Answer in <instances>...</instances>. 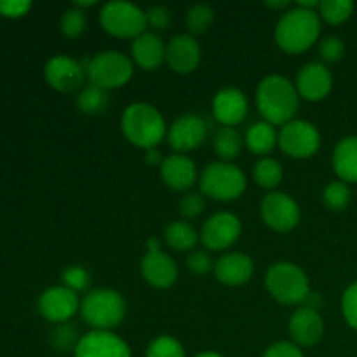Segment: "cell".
<instances>
[{"label": "cell", "mask_w": 357, "mask_h": 357, "mask_svg": "<svg viewBox=\"0 0 357 357\" xmlns=\"http://www.w3.org/2000/svg\"><path fill=\"white\" fill-rule=\"evenodd\" d=\"M300 107L295 84L282 75H267L257 87V108L265 122L284 126L293 121Z\"/></svg>", "instance_id": "1"}, {"label": "cell", "mask_w": 357, "mask_h": 357, "mask_svg": "<svg viewBox=\"0 0 357 357\" xmlns=\"http://www.w3.org/2000/svg\"><path fill=\"white\" fill-rule=\"evenodd\" d=\"M321 35V17L317 10L291 7L279 17L275 24V44L288 54L309 51Z\"/></svg>", "instance_id": "2"}, {"label": "cell", "mask_w": 357, "mask_h": 357, "mask_svg": "<svg viewBox=\"0 0 357 357\" xmlns=\"http://www.w3.org/2000/svg\"><path fill=\"white\" fill-rule=\"evenodd\" d=\"M121 128L131 145L152 150L166 136V121L155 107L149 103H132L124 110Z\"/></svg>", "instance_id": "3"}, {"label": "cell", "mask_w": 357, "mask_h": 357, "mask_svg": "<svg viewBox=\"0 0 357 357\" xmlns=\"http://www.w3.org/2000/svg\"><path fill=\"white\" fill-rule=\"evenodd\" d=\"M80 314L93 330L112 331L124 321L126 302L115 289L98 288L80 300Z\"/></svg>", "instance_id": "4"}, {"label": "cell", "mask_w": 357, "mask_h": 357, "mask_svg": "<svg viewBox=\"0 0 357 357\" xmlns=\"http://www.w3.org/2000/svg\"><path fill=\"white\" fill-rule=\"evenodd\" d=\"M265 286L274 300L282 305L305 303L310 295V282L305 272L291 261H278L265 274Z\"/></svg>", "instance_id": "5"}, {"label": "cell", "mask_w": 357, "mask_h": 357, "mask_svg": "<svg viewBox=\"0 0 357 357\" xmlns=\"http://www.w3.org/2000/svg\"><path fill=\"white\" fill-rule=\"evenodd\" d=\"M201 194L220 202H230L239 199L246 190V174L232 162H211L201 173Z\"/></svg>", "instance_id": "6"}, {"label": "cell", "mask_w": 357, "mask_h": 357, "mask_svg": "<svg viewBox=\"0 0 357 357\" xmlns=\"http://www.w3.org/2000/svg\"><path fill=\"white\" fill-rule=\"evenodd\" d=\"M135 63L121 51H103L86 63V77L89 84L101 89H117L132 79Z\"/></svg>", "instance_id": "7"}, {"label": "cell", "mask_w": 357, "mask_h": 357, "mask_svg": "<svg viewBox=\"0 0 357 357\" xmlns=\"http://www.w3.org/2000/svg\"><path fill=\"white\" fill-rule=\"evenodd\" d=\"M100 24L108 35L117 38H138L149 28L146 13L124 0H114L101 7Z\"/></svg>", "instance_id": "8"}, {"label": "cell", "mask_w": 357, "mask_h": 357, "mask_svg": "<svg viewBox=\"0 0 357 357\" xmlns=\"http://www.w3.org/2000/svg\"><path fill=\"white\" fill-rule=\"evenodd\" d=\"M278 145L286 155L293 159H309L319 150L321 135L312 122L293 119L279 131Z\"/></svg>", "instance_id": "9"}, {"label": "cell", "mask_w": 357, "mask_h": 357, "mask_svg": "<svg viewBox=\"0 0 357 357\" xmlns=\"http://www.w3.org/2000/svg\"><path fill=\"white\" fill-rule=\"evenodd\" d=\"M260 215L274 232H289L300 223V206L284 192H268L260 202Z\"/></svg>", "instance_id": "10"}, {"label": "cell", "mask_w": 357, "mask_h": 357, "mask_svg": "<svg viewBox=\"0 0 357 357\" xmlns=\"http://www.w3.org/2000/svg\"><path fill=\"white\" fill-rule=\"evenodd\" d=\"M142 275L152 288L167 289L176 282L178 267L176 261L160 250V243L155 237L146 241V253L142 258Z\"/></svg>", "instance_id": "11"}, {"label": "cell", "mask_w": 357, "mask_h": 357, "mask_svg": "<svg viewBox=\"0 0 357 357\" xmlns=\"http://www.w3.org/2000/svg\"><path fill=\"white\" fill-rule=\"evenodd\" d=\"M241 232H243V223L239 216L229 211H220L206 220L199 239L209 251H223L237 243Z\"/></svg>", "instance_id": "12"}, {"label": "cell", "mask_w": 357, "mask_h": 357, "mask_svg": "<svg viewBox=\"0 0 357 357\" xmlns=\"http://www.w3.org/2000/svg\"><path fill=\"white\" fill-rule=\"evenodd\" d=\"M44 77L52 89L59 93L82 91L86 80V66L70 56H52L44 68Z\"/></svg>", "instance_id": "13"}, {"label": "cell", "mask_w": 357, "mask_h": 357, "mask_svg": "<svg viewBox=\"0 0 357 357\" xmlns=\"http://www.w3.org/2000/svg\"><path fill=\"white\" fill-rule=\"evenodd\" d=\"M38 310L42 317L51 323H68V319L80 312V298L66 286H52L45 289L38 298Z\"/></svg>", "instance_id": "14"}, {"label": "cell", "mask_w": 357, "mask_h": 357, "mask_svg": "<svg viewBox=\"0 0 357 357\" xmlns=\"http://www.w3.org/2000/svg\"><path fill=\"white\" fill-rule=\"evenodd\" d=\"M73 357H132L128 342L112 331L93 330L82 335Z\"/></svg>", "instance_id": "15"}, {"label": "cell", "mask_w": 357, "mask_h": 357, "mask_svg": "<svg viewBox=\"0 0 357 357\" xmlns=\"http://www.w3.org/2000/svg\"><path fill=\"white\" fill-rule=\"evenodd\" d=\"M208 126L204 119L195 114H185L178 117L167 129V142L178 153L190 152L204 143Z\"/></svg>", "instance_id": "16"}, {"label": "cell", "mask_w": 357, "mask_h": 357, "mask_svg": "<svg viewBox=\"0 0 357 357\" xmlns=\"http://www.w3.org/2000/svg\"><path fill=\"white\" fill-rule=\"evenodd\" d=\"M288 331L293 338V344L298 345L300 349L312 347L319 344L324 335L323 316L312 307H298L289 317Z\"/></svg>", "instance_id": "17"}, {"label": "cell", "mask_w": 357, "mask_h": 357, "mask_svg": "<svg viewBox=\"0 0 357 357\" xmlns=\"http://www.w3.org/2000/svg\"><path fill=\"white\" fill-rule=\"evenodd\" d=\"M202 51L199 42L192 35H174L166 44V63L173 72L187 75L197 70L201 63Z\"/></svg>", "instance_id": "18"}, {"label": "cell", "mask_w": 357, "mask_h": 357, "mask_svg": "<svg viewBox=\"0 0 357 357\" xmlns=\"http://www.w3.org/2000/svg\"><path fill=\"white\" fill-rule=\"evenodd\" d=\"M295 87L303 100L321 101L333 89V77L323 63H307L296 75Z\"/></svg>", "instance_id": "19"}, {"label": "cell", "mask_w": 357, "mask_h": 357, "mask_svg": "<svg viewBox=\"0 0 357 357\" xmlns=\"http://www.w3.org/2000/svg\"><path fill=\"white\" fill-rule=\"evenodd\" d=\"M213 115L225 128H236L248 115V98L237 87H223L213 98Z\"/></svg>", "instance_id": "20"}, {"label": "cell", "mask_w": 357, "mask_h": 357, "mask_svg": "<svg viewBox=\"0 0 357 357\" xmlns=\"http://www.w3.org/2000/svg\"><path fill=\"white\" fill-rule=\"evenodd\" d=\"M160 178L171 190L187 192L197 181V167L194 160L185 153H171L164 157V162L160 166Z\"/></svg>", "instance_id": "21"}, {"label": "cell", "mask_w": 357, "mask_h": 357, "mask_svg": "<svg viewBox=\"0 0 357 357\" xmlns=\"http://www.w3.org/2000/svg\"><path fill=\"white\" fill-rule=\"evenodd\" d=\"M215 275L218 282L230 286V288H237L243 286L253 278L255 274V264L248 255L244 253H225L215 261Z\"/></svg>", "instance_id": "22"}, {"label": "cell", "mask_w": 357, "mask_h": 357, "mask_svg": "<svg viewBox=\"0 0 357 357\" xmlns=\"http://www.w3.org/2000/svg\"><path fill=\"white\" fill-rule=\"evenodd\" d=\"M131 59L142 70L152 72L166 61V44L155 31H149L135 38L131 44Z\"/></svg>", "instance_id": "23"}, {"label": "cell", "mask_w": 357, "mask_h": 357, "mask_svg": "<svg viewBox=\"0 0 357 357\" xmlns=\"http://www.w3.org/2000/svg\"><path fill=\"white\" fill-rule=\"evenodd\" d=\"M333 169L344 183H357V136H347L335 146Z\"/></svg>", "instance_id": "24"}, {"label": "cell", "mask_w": 357, "mask_h": 357, "mask_svg": "<svg viewBox=\"0 0 357 357\" xmlns=\"http://www.w3.org/2000/svg\"><path fill=\"white\" fill-rule=\"evenodd\" d=\"M278 131H275V126L268 124V122H255L250 129L246 131L244 136V145L250 149V152H253L255 155L265 157L267 153H271L272 150L278 146Z\"/></svg>", "instance_id": "25"}, {"label": "cell", "mask_w": 357, "mask_h": 357, "mask_svg": "<svg viewBox=\"0 0 357 357\" xmlns=\"http://www.w3.org/2000/svg\"><path fill=\"white\" fill-rule=\"evenodd\" d=\"M164 241L174 251H192L199 243V234L185 220H174L164 229Z\"/></svg>", "instance_id": "26"}, {"label": "cell", "mask_w": 357, "mask_h": 357, "mask_svg": "<svg viewBox=\"0 0 357 357\" xmlns=\"http://www.w3.org/2000/svg\"><path fill=\"white\" fill-rule=\"evenodd\" d=\"M244 139L241 132L236 128H222L216 132L215 139H213V149H215L216 155L223 160V162H230V160L237 159L243 152Z\"/></svg>", "instance_id": "27"}, {"label": "cell", "mask_w": 357, "mask_h": 357, "mask_svg": "<svg viewBox=\"0 0 357 357\" xmlns=\"http://www.w3.org/2000/svg\"><path fill=\"white\" fill-rule=\"evenodd\" d=\"M110 105V96H108L107 89L93 86H84L82 91L77 96V108L86 115H100Z\"/></svg>", "instance_id": "28"}, {"label": "cell", "mask_w": 357, "mask_h": 357, "mask_svg": "<svg viewBox=\"0 0 357 357\" xmlns=\"http://www.w3.org/2000/svg\"><path fill=\"white\" fill-rule=\"evenodd\" d=\"M284 171L279 160L272 159V157H261L253 167V180L257 181L258 187L265 188V190H274L279 187L282 181Z\"/></svg>", "instance_id": "29"}, {"label": "cell", "mask_w": 357, "mask_h": 357, "mask_svg": "<svg viewBox=\"0 0 357 357\" xmlns=\"http://www.w3.org/2000/svg\"><path fill=\"white\" fill-rule=\"evenodd\" d=\"M319 17L328 24H342L354 13V3L351 0H324L319 2Z\"/></svg>", "instance_id": "30"}, {"label": "cell", "mask_w": 357, "mask_h": 357, "mask_svg": "<svg viewBox=\"0 0 357 357\" xmlns=\"http://www.w3.org/2000/svg\"><path fill=\"white\" fill-rule=\"evenodd\" d=\"M185 21H187V28L190 30V33H206V31L213 26L215 10H213V7L208 6V3H194V6L187 10Z\"/></svg>", "instance_id": "31"}, {"label": "cell", "mask_w": 357, "mask_h": 357, "mask_svg": "<svg viewBox=\"0 0 357 357\" xmlns=\"http://www.w3.org/2000/svg\"><path fill=\"white\" fill-rule=\"evenodd\" d=\"M146 357H187V354L180 340L171 335H160L149 344Z\"/></svg>", "instance_id": "32"}, {"label": "cell", "mask_w": 357, "mask_h": 357, "mask_svg": "<svg viewBox=\"0 0 357 357\" xmlns=\"http://www.w3.org/2000/svg\"><path fill=\"white\" fill-rule=\"evenodd\" d=\"M59 28L61 33L66 38H77L86 31L87 28V16L82 9L79 7H72V9L65 10L59 21Z\"/></svg>", "instance_id": "33"}, {"label": "cell", "mask_w": 357, "mask_h": 357, "mask_svg": "<svg viewBox=\"0 0 357 357\" xmlns=\"http://www.w3.org/2000/svg\"><path fill=\"white\" fill-rule=\"evenodd\" d=\"M323 201L326 208L333 209V211H342L351 202V188L344 181H331L324 188Z\"/></svg>", "instance_id": "34"}, {"label": "cell", "mask_w": 357, "mask_h": 357, "mask_svg": "<svg viewBox=\"0 0 357 357\" xmlns=\"http://www.w3.org/2000/svg\"><path fill=\"white\" fill-rule=\"evenodd\" d=\"M79 340L80 337L77 333V328L70 323L58 324V328L52 331V347L59 352L75 351Z\"/></svg>", "instance_id": "35"}, {"label": "cell", "mask_w": 357, "mask_h": 357, "mask_svg": "<svg viewBox=\"0 0 357 357\" xmlns=\"http://www.w3.org/2000/svg\"><path fill=\"white\" fill-rule=\"evenodd\" d=\"M63 286H66L72 291H86L91 284V274L82 265H72V267L63 271Z\"/></svg>", "instance_id": "36"}, {"label": "cell", "mask_w": 357, "mask_h": 357, "mask_svg": "<svg viewBox=\"0 0 357 357\" xmlns=\"http://www.w3.org/2000/svg\"><path fill=\"white\" fill-rule=\"evenodd\" d=\"M146 21L152 31H164L173 23V13L166 6H153L146 10Z\"/></svg>", "instance_id": "37"}, {"label": "cell", "mask_w": 357, "mask_h": 357, "mask_svg": "<svg viewBox=\"0 0 357 357\" xmlns=\"http://www.w3.org/2000/svg\"><path fill=\"white\" fill-rule=\"evenodd\" d=\"M206 208V199L201 192H188L180 199V213L185 218H197Z\"/></svg>", "instance_id": "38"}, {"label": "cell", "mask_w": 357, "mask_h": 357, "mask_svg": "<svg viewBox=\"0 0 357 357\" xmlns=\"http://www.w3.org/2000/svg\"><path fill=\"white\" fill-rule=\"evenodd\" d=\"M342 314L352 330L357 331V282L349 286L342 296Z\"/></svg>", "instance_id": "39"}, {"label": "cell", "mask_w": 357, "mask_h": 357, "mask_svg": "<svg viewBox=\"0 0 357 357\" xmlns=\"http://www.w3.org/2000/svg\"><path fill=\"white\" fill-rule=\"evenodd\" d=\"M319 54L326 63H338L345 54V44L340 37H326L319 44Z\"/></svg>", "instance_id": "40"}, {"label": "cell", "mask_w": 357, "mask_h": 357, "mask_svg": "<svg viewBox=\"0 0 357 357\" xmlns=\"http://www.w3.org/2000/svg\"><path fill=\"white\" fill-rule=\"evenodd\" d=\"M187 267L192 274L202 275L208 274L211 268H215V264H213L208 251H192L187 258Z\"/></svg>", "instance_id": "41"}, {"label": "cell", "mask_w": 357, "mask_h": 357, "mask_svg": "<svg viewBox=\"0 0 357 357\" xmlns=\"http://www.w3.org/2000/svg\"><path fill=\"white\" fill-rule=\"evenodd\" d=\"M264 357H303V352L293 342H275L264 352Z\"/></svg>", "instance_id": "42"}, {"label": "cell", "mask_w": 357, "mask_h": 357, "mask_svg": "<svg viewBox=\"0 0 357 357\" xmlns=\"http://www.w3.org/2000/svg\"><path fill=\"white\" fill-rule=\"evenodd\" d=\"M31 9L28 0H0V14L6 17H21Z\"/></svg>", "instance_id": "43"}, {"label": "cell", "mask_w": 357, "mask_h": 357, "mask_svg": "<svg viewBox=\"0 0 357 357\" xmlns=\"http://www.w3.org/2000/svg\"><path fill=\"white\" fill-rule=\"evenodd\" d=\"M145 162L149 164V166H152V167H155V166L160 167V166H162V162H164L162 153H160L157 149L146 150V153H145Z\"/></svg>", "instance_id": "44"}, {"label": "cell", "mask_w": 357, "mask_h": 357, "mask_svg": "<svg viewBox=\"0 0 357 357\" xmlns=\"http://www.w3.org/2000/svg\"><path fill=\"white\" fill-rule=\"evenodd\" d=\"M265 6L275 10H284V13L288 9H291V2H272V0H268V2H265Z\"/></svg>", "instance_id": "45"}, {"label": "cell", "mask_w": 357, "mask_h": 357, "mask_svg": "<svg viewBox=\"0 0 357 357\" xmlns=\"http://www.w3.org/2000/svg\"><path fill=\"white\" fill-rule=\"evenodd\" d=\"M195 357H225L222 354H218V352H213V351H206V352H201V354H197Z\"/></svg>", "instance_id": "46"}]
</instances>
